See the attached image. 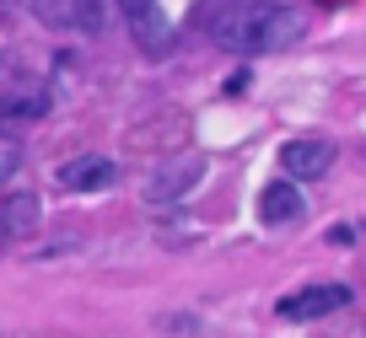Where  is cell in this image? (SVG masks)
Wrapping results in <instances>:
<instances>
[{
    "label": "cell",
    "mask_w": 366,
    "mask_h": 338,
    "mask_svg": "<svg viewBox=\"0 0 366 338\" xmlns=\"http://www.w3.org/2000/svg\"><path fill=\"white\" fill-rule=\"evenodd\" d=\"M205 38L227 54H280L302 38V11L286 0H237V6H221L216 16H199Z\"/></svg>",
    "instance_id": "obj_1"
},
{
    "label": "cell",
    "mask_w": 366,
    "mask_h": 338,
    "mask_svg": "<svg viewBox=\"0 0 366 338\" xmlns=\"http://www.w3.org/2000/svg\"><path fill=\"white\" fill-rule=\"evenodd\" d=\"M114 6H119L129 38H135V48L146 59L172 54V22H167V11H162V0H114Z\"/></svg>",
    "instance_id": "obj_2"
},
{
    "label": "cell",
    "mask_w": 366,
    "mask_h": 338,
    "mask_svg": "<svg viewBox=\"0 0 366 338\" xmlns=\"http://www.w3.org/2000/svg\"><path fill=\"white\" fill-rule=\"evenodd\" d=\"M194 183H205V156H199V150H183V156H167V161H157V167H151L146 199H151V204H178Z\"/></svg>",
    "instance_id": "obj_3"
},
{
    "label": "cell",
    "mask_w": 366,
    "mask_h": 338,
    "mask_svg": "<svg viewBox=\"0 0 366 338\" xmlns=\"http://www.w3.org/2000/svg\"><path fill=\"white\" fill-rule=\"evenodd\" d=\"M33 16L44 27H54V33H103L108 27V6L103 0H33Z\"/></svg>",
    "instance_id": "obj_4"
},
{
    "label": "cell",
    "mask_w": 366,
    "mask_h": 338,
    "mask_svg": "<svg viewBox=\"0 0 366 338\" xmlns=\"http://www.w3.org/2000/svg\"><path fill=\"white\" fill-rule=\"evenodd\" d=\"M350 306V290L345 285H302V290L280 295L274 301V317L280 322H318V317H334Z\"/></svg>",
    "instance_id": "obj_5"
},
{
    "label": "cell",
    "mask_w": 366,
    "mask_h": 338,
    "mask_svg": "<svg viewBox=\"0 0 366 338\" xmlns=\"http://www.w3.org/2000/svg\"><path fill=\"white\" fill-rule=\"evenodd\" d=\"M334 167V145L329 140H286L280 145V172L297 183H318Z\"/></svg>",
    "instance_id": "obj_6"
},
{
    "label": "cell",
    "mask_w": 366,
    "mask_h": 338,
    "mask_svg": "<svg viewBox=\"0 0 366 338\" xmlns=\"http://www.w3.org/2000/svg\"><path fill=\"white\" fill-rule=\"evenodd\" d=\"M54 183L70 188V193H103V188L119 183V167L108 156H76V161H65V167L54 172Z\"/></svg>",
    "instance_id": "obj_7"
},
{
    "label": "cell",
    "mask_w": 366,
    "mask_h": 338,
    "mask_svg": "<svg viewBox=\"0 0 366 338\" xmlns=\"http://www.w3.org/2000/svg\"><path fill=\"white\" fill-rule=\"evenodd\" d=\"M302 210H307V199H302L297 178L264 183V193H259V220L264 225H291V220H302Z\"/></svg>",
    "instance_id": "obj_8"
},
{
    "label": "cell",
    "mask_w": 366,
    "mask_h": 338,
    "mask_svg": "<svg viewBox=\"0 0 366 338\" xmlns=\"http://www.w3.org/2000/svg\"><path fill=\"white\" fill-rule=\"evenodd\" d=\"M38 231V193L16 188L0 199V242H22Z\"/></svg>",
    "instance_id": "obj_9"
},
{
    "label": "cell",
    "mask_w": 366,
    "mask_h": 338,
    "mask_svg": "<svg viewBox=\"0 0 366 338\" xmlns=\"http://www.w3.org/2000/svg\"><path fill=\"white\" fill-rule=\"evenodd\" d=\"M49 102H54L49 86H11L0 97V118H16V124H22V118H44Z\"/></svg>",
    "instance_id": "obj_10"
},
{
    "label": "cell",
    "mask_w": 366,
    "mask_h": 338,
    "mask_svg": "<svg viewBox=\"0 0 366 338\" xmlns=\"http://www.w3.org/2000/svg\"><path fill=\"white\" fill-rule=\"evenodd\" d=\"M16 167H22V145H16V140H11V135H0V183L11 178V172H16Z\"/></svg>",
    "instance_id": "obj_11"
},
{
    "label": "cell",
    "mask_w": 366,
    "mask_h": 338,
    "mask_svg": "<svg viewBox=\"0 0 366 338\" xmlns=\"http://www.w3.org/2000/svg\"><path fill=\"white\" fill-rule=\"evenodd\" d=\"M162 327H172V333H194L199 322H194V317H167V322H162Z\"/></svg>",
    "instance_id": "obj_12"
}]
</instances>
